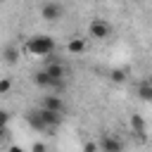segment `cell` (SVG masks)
Listing matches in <instances>:
<instances>
[{
  "label": "cell",
  "mask_w": 152,
  "mask_h": 152,
  "mask_svg": "<svg viewBox=\"0 0 152 152\" xmlns=\"http://www.w3.org/2000/svg\"><path fill=\"white\" fill-rule=\"evenodd\" d=\"M26 50L31 55H38V57H45V55H52L55 52V40L50 36H33L26 45Z\"/></svg>",
  "instance_id": "cell-1"
},
{
  "label": "cell",
  "mask_w": 152,
  "mask_h": 152,
  "mask_svg": "<svg viewBox=\"0 0 152 152\" xmlns=\"http://www.w3.org/2000/svg\"><path fill=\"white\" fill-rule=\"evenodd\" d=\"M88 31H90L93 38H107V36L112 33V26H109L104 19H93L90 26H88Z\"/></svg>",
  "instance_id": "cell-2"
},
{
  "label": "cell",
  "mask_w": 152,
  "mask_h": 152,
  "mask_svg": "<svg viewBox=\"0 0 152 152\" xmlns=\"http://www.w3.org/2000/svg\"><path fill=\"white\" fill-rule=\"evenodd\" d=\"M40 14H43V19H45V21H57V19L62 17V7H59L57 2H45Z\"/></svg>",
  "instance_id": "cell-3"
},
{
  "label": "cell",
  "mask_w": 152,
  "mask_h": 152,
  "mask_svg": "<svg viewBox=\"0 0 152 152\" xmlns=\"http://www.w3.org/2000/svg\"><path fill=\"white\" fill-rule=\"evenodd\" d=\"M40 109H48V112H57V114H62L64 102H62V97H57V95H48V97H43V107H40Z\"/></svg>",
  "instance_id": "cell-4"
},
{
  "label": "cell",
  "mask_w": 152,
  "mask_h": 152,
  "mask_svg": "<svg viewBox=\"0 0 152 152\" xmlns=\"http://www.w3.org/2000/svg\"><path fill=\"white\" fill-rule=\"evenodd\" d=\"M38 116H40V121L45 124V128H55V126H59V121H62V116H59L57 112H48V109H38Z\"/></svg>",
  "instance_id": "cell-5"
},
{
  "label": "cell",
  "mask_w": 152,
  "mask_h": 152,
  "mask_svg": "<svg viewBox=\"0 0 152 152\" xmlns=\"http://www.w3.org/2000/svg\"><path fill=\"white\" fill-rule=\"evenodd\" d=\"M102 152H124V145L112 135H102Z\"/></svg>",
  "instance_id": "cell-6"
},
{
  "label": "cell",
  "mask_w": 152,
  "mask_h": 152,
  "mask_svg": "<svg viewBox=\"0 0 152 152\" xmlns=\"http://www.w3.org/2000/svg\"><path fill=\"white\" fill-rule=\"evenodd\" d=\"M131 128H133V133H135L140 140H147V131H145V121H142V116L133 114V119H131Z\"/></svg>",
  "instance_id": "cell-7"
},
{
  "label": "cell",
  "mask_w": 152,
  "mask_h": 152,
  "mask_svg": "<svg viewBox=\"0 0 152 152\" xmlns=\"http://www.w3.org/2000/svg\"><path fill=\"white\" fill-rule=\"evenodd\" d=\"M45 74H48L52 81H62V78H64V66H62L59 62H50L48 69H45Z\"/></svg>",
  "instance_id": "cell-8"
},
{
  "label": "cell",
  "mask_w": 152,
  "mask_h": 152,
  "mask_svg": "<svg viewBox=\"0 0 152 152\" xmlns=\"http://www.w3.org/2000/svg\"><path fill=\"white\" fill-rule=\"evenodd\" d=\"M66 50H69L71 55H78V52H83V50H86V40H83V38H74V40H69Z\"/></svg>",
  "instance_id": "cell-9"
},
{
  "label": "cell",
  "mask_w": 152,
  "mask_h": 152,
  "mask_svg": "<svg viewBox=\"0 0 152 152\" xmlns=\"http://www.w3.org/2000/svg\"><path fill=\"white\" fill-rule=\"evenodd\" d=\"M2 57H5V62H7V64H14V62L19 59V50H17L14 45H7V48H5V52H2Z\"/></svg>",
  "instance_id": "cell-10"
},
{
  "label": "cell",
  "mask_w": 152,
  "mask_h": 152,
  "mask_svg": "<svg viewBox=\"0 0 152 152\" xmlns=\"http://www.w3.org/2000/svg\"><path fill=\"white\" fill-rule=\"evenodd\" d=\"M26 121L33 126V128H38V131H45V124L40 121V116H38V112H28L26 114Z\"/></svg>",
  "instance_id": "cell-11"
},
{
  "label": "cell",
  "mask_w": 152,
  "mask_h": 152,
  "mask_svg": "<svg viewBox=\"0 0 152 152\" xmlns=\"http://www.w3.org/2000/svg\"><path fill=\"white\" fill-rule=\"evenodd\" d=\"M138 95L142 97V100H150L152 97V86L145 81V83H140V90H138Z\"/></svg>",
  "instance_id": "cell-12"
},
{
  "label": "cell",
  "mask_w": 152,
  "mask_h": 152,
  "mask_svg": "<svg viewBox=\"0 0 152 152\" xmlns=\"http://www.w3.org/2000/svg\"><path fill=\"white\" fill-rule=\"evenodd\" d=\"M124 78H126V71H124V69H112V81L121 83Z\"/></svg>",
  "instance_id": "cell-13"
},
{
  "label": "cell",
  "mask_w": 152,
  "mask_h": 152,
  "mask_svg": "<svg viewBox=\"0 0 152 152\" xmlns=\"http://www.w3.org/2000/svg\"><path fill=\"white\" fill-rule=\"evenodd\" d=\"M10 88H12V81H10V78H2V81H0V93H7Z\"/></svg>",
  "instance_id": "cell-14"
},
{
  "label": "cell",
  "mask_w": 152,
  "mask_h": 152,
  "mask_svg": "<svg viewBox=\"0 0 152 152\" xmlns=\"http://www.w3.org/2000/svg\"><path fill=\"white\" fill-rule=\"evenodd\" d=\"M31 152H48V147H45L43 142H33V145H31Z\"/></svg>",
  "instance_id": "cell-15"
},
{
  "label": "cell",
  "mask_w": 152,
  "mask_h": 152,
  "mask_svg": "<svg viewBox=\"0 0 152 152\" xmlns=\"http://www.w3.org/2000/svg\"><path fill=\"white\" fill-rule=\"evenodd\" d=\"M7 119H10V114H7V112H2V109H0V126H2V128H5V126H7Z\"/></svg>",
  "instance_id": "cell-16"
},
{
  "label": "cell",
  "mask_w": 152,
  "mask_h": 152,
  "mask_svg": "<svg viewBox=\"0 0 152 152\" xmlns=\"http://www.w3.org/2000/svg\"><path fill=\"white\" fill-rule=\"evenodd\" d=\"M83 152H97V145H95V142H86Z\"/></svg>",
  "instance_id": "cell-17"
},
{
  "label": "cell",
  "mask_w": 152,
  "mask_h": 152,
  "mask_svg": "<svg viewBox=\"0 0 152 152\" xmlns=\"http://www.w3.org/2000/svg\"><path fill=\"white\" fill-rule=\"evenodd\" d=\"M10 152H24V150H21V147H17V145H14V147H10Z\"/></svg>",
  "instance_id": "cell-18"
},
{
  "label": "cell",
  "mask_w": 152,
  "mask_h": 152,
  "mask_svg": "<svg viewBox=\"0 0 152 152\" xmlns=\"http://www.w3.org/2000/svg\"><path fill=\"white\" fill-rule=\"evenodd\" d=\"M2 138H5V128L0 126V140H2Z\"/></svg>",
  "instance_id": "cell-19"
}]
</instances>
